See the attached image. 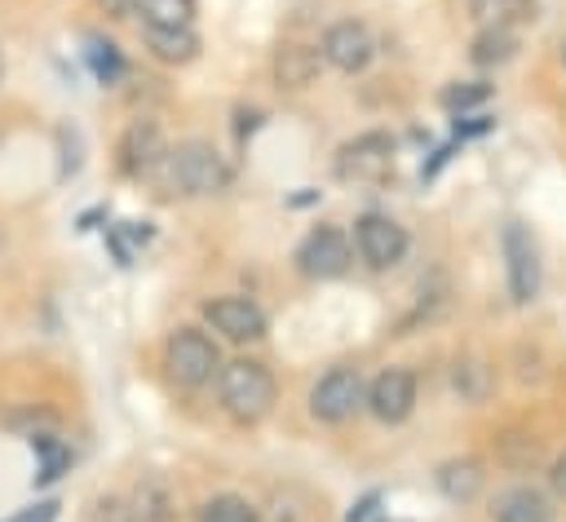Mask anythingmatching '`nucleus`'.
I'll return each instance as SVG.
<instances>
[{
    "label": "nucleus",
    "instance_id": "1",
    "mask_svg": "<svg viewBox=\"0 0 566 522\" xmlns=\"http://www.w3.org/2000/svg\"><path fill=\"white\" fill-rule=\"evenodd\" d=\"M150 177L168 190V195H217L230 186V164L226 155L212 146V142H181V146H168L164 159L150 168Z\"/></svg>",
    "mask_w": 566,
    "mask_h": 522
},
{
    "label": "nucleus",
    "instance_id": "2",
    "mask_svg": "<svg viewBox=\"0 0 566 522\" xmlns=\"http://www.w3.org/2000/svg\"><path fill=\"white\" fill-rule=\"evenodd\" d=\"M217 398L239 425H256L274 407V376L256 358H234L217 372Z\"/></svg>",
    "mask_w": 566,
    "mask_h": 522
},
{
    "label": "nucleus",
    "instance_id": "3",
    "mask_svg": "<svg viewBox=\"0 0 566 522\" xmlns=\"http://www.w3.org/2000/svg\"><path fill=\"white\" fill-rule=\"evenodd\" d=\"M164 367H168V376H172L177 385L199 389V385H208V380L221 372V354H217V345H212L208 332H199V327H177V332L168 336V345H164Z\"/></svg>",
    "mask_w": 566,
    "mask_h": 522
},
{
    "label": "nucleus",
    "instance_id": "4",
    "mask_svg": "<svg viewBox=\"0 0 566 522\" xmlns=\"http://www.w3.org/2000/svg\"><path fill=\"white\" fill-rule=\"evenodd\" d=\"M363 398H367V385H363L358 367H332L310 389V416L323 425H340L363 407Z\"/></svg>",
    "mask_w": 566,
    "mask_h": 522
},
{
    "label": "nucleus",
    "instance_id": "5",
    "mask_svg": "<svg viewBox=\"0 0 566 522\" xmlns=\"http://www.w3.org/2000/svg\"><path fill=\"white\" fill-rule=\"evenodd\" d=\"M504 274H509V296L513 305H531L539 296V248L522 221L504 226Z\"/></svg>",
    "mask_w": 566,
    "mask_h": 522
},
{
    "label": "nucleus",
    "instance_id": "6",
    "mask_svg": "<svg viewBox=\"0 0 566 522\" xmlns=\"http://www.w3.org/2000/svg\"><path fill=\"white\" fill-rule=\"evenodd\" d=\"M354 248H358V257H363L371 270H389V265H398V261L407 257L411 239H407V230H402L394 217L367 212V217L354 221Z\"/></svg>",
    "mask_w": 566,
    "mask_h": 522
},
{
    "label": "nucleus",
    "instance_id": "7",
    "mask_svg": "<svg viewBox=\"0 0 566 522\" xmlns=\"http://www.w3.org/2000/svg\"><path fill=\"white\" fill-rule=\"evenodd\" d=\"M349 261H354V248L336 226H314L296 248V270L305 279H340Z\"/></svg>",
    "mask_w": 566,
    "mask_h": 522
},
{
    "label": "nucleus",
    "instance_id": "8",
    "mask_svg": "<svg viewBox=\"0 0 566 522\" xmlns=\"http://www.w3.org/2000/svg\"><path fill=\"white\" fill-rule=\"evenodd\" d=\"M394 168V137L389 133H358L336 150V177L345 181H380Z\"/></svg>",
    "mask_w": 566,
    "mask_h": 522
},
{
    "label": "nucleus",
    "instance_id": "9",
    "mask_svg": "<svg viewBox=\"0 0 566 522\" xmlns=\"http://www.w3.org/2000/svg\"><path fill=\"white\" fill-rule=\"evenodd\" d=\"M367 411L385 425H402L411 411H416V376L407 367H385L371 376L367 385Z\"/></svg>",
    "mask_w": 566,
    "mask_h": 522
},
{
    "label": "nucleus",
    "instance_id": "10",
    "mask_svg": "<svg viewBox=\"0 0 566 522\" xmlns=\"http://www.w3.org/2000/svg\"><path fill=\"white\" fill-rule=\"evenodd\" d=\"M318 53H323L327 66H336V71H345V75H358V71L376 58V40H371V31H367L363 22L345 18V22H332V27L323 31Z\"/></svg>",
    "mask_w": 566,
    "mask_h": 522
},
{
    "label": "nucleus",
    "instance_id": "11",
    "mask_svg": "<svg viewBox=\"0 0 566 522\" xmlns=\"http://www.w3.org/2000/svg\"><path fill=\"white\" fill-rule=\"evenodd\" d=\"M203 319L226 336V341H261L265 336V310L248 296H212L203 305Z\"/></svg>",
    "mask_w": 566,
    "mask_h": 522
},
{
    "label": "nucleus",
    "instance_id": "12",
    "mask_svg": "<svg viewBox=\"0 0 566 522\" xmlns=\"http://www.w3.org/2000/svg\"><path fill=\"white\" fill-rule=\"evenodd\" d=\"M164 133H159V124L155 119H137L124 137H119V173H128V177H142V173H150L159 159H164Z\"/></svg>",
    "mask_w": 566,
    "mask_h": 522
},
{
    "label": "nucleus",
    "instance_id": "13",
    "mask_svg": "<svg viewBox=\"0 0 566 522\" xmlns=\"http://www.w3.org/2000/svg\"><path fill=\"white\" fill-rule=\"evenodd\" d=\"M491 522H553V500L539 491V487H509L495 495L491 504Z\"/></svg>",
    "mask_w": 566,
    "mask_h": 522
},
{
    "label": "nucleus",
    "instance_id": "14",
    "mask_svg": "<svg viewBox=\"0 0 566 522\" xmlns=\"http://www.w3.org/2000/svg\"><path fill=\"white\" fill-rule=\"evenodd\" d=\"M318 66H323V53L310 49V44H283L274 53V75H279L283 88H310Z\"/></svg>",
    "mask_w": 566,
    "mask_h": 522
},
{
    "label": "nucleus",
    "instance_id": "15",
    "mask_svg": "<svg viewBox=\"0 0 566 522\" xmlns=\"http://www.w3.org/2000/svg\"><path fill=\"white\" fill-rule=\"evenodd\" d=\"M146 49L168 62V66H181L199 53V35L190 27H146Z\"/></svg>",
    "mask_w": 566,
    "mask_h": 522
},
{
    "label": "nucleus",
    "instance_id": "16",
    "mask_svg": "<svg viewBox=\"0 0 566 522\" xmlns=\"http://www.w3.org/2000/svg\"><path fill=\"white\" fill-rule=\"evenodd\" d=\"M513 53H517V31H513V27H504V22L482 27V31L473 35V49H469L473 66H504Z\"/></svg>",
    "mask_w": 566,
    "mask_h": 522
},
{
    "label": "nucleus",
    "instance_id": "17",
    "mask_svg": "<svg viewBox=\"0 0 566 522\" xmlns=\"http://www.w3.org/2000/svg\"><path fill=\"white\" fill-rule=\"evenodd\" d=\"M438 491L447 495V500H473L478 491H482V469L473 464V460H447L442 469H438Z\"/></svg>",
    "mask_w": 566,
    "mask_h": 522
},
{
    "label": "nucleus",
    "instance_id": "18",
    "mask_svg": "<svg viewBox=\"0 0 566 522\" xmlns=\"http://www.w3.org/2000/svg\"><path fill=\"white\" fill-rule=\"evenodd\" d=\"M133 513H137V522H168V518H172V491H168V482H164V478L137 482V491H133Z\"/></svg>",
    "mask_w": 566,
    "mask_h": 522
},
{
    "label": "nucleus",
    "instance_id": "19",
    "mask_svg": "<svg viewBox=\"0 0 566 522\" xmlns=\"http://www.w3.org/2000/svg\"><path fill=\"white\" fill-rule=\"evenodd\" d=\"M133 13L146 27H190L195 22V0H133Z\"/></svg>",
    "mask_w": 566,
    "mask_h": 522
},
{
    "label": "nucleus",
    "instance_id": "20",
    "mask_svg": "<svg viewBox=\"0 0 566 522\" xmlns=\"http://www.w3.org/2000/svg\"><path fill=\"white\" fill-rule=\"evenodd\" d=\"M84 58H88V66H93V75H97L102 84H115V80L124 75V58H119V49H115L111 40H102V35H88Z\"/></svg>",
    "mask_w": 566,
    "mask_h": 522
},
{
    "label": "nucleus",
    "instance_id": "21",
    "mask_svg": "<svg viewBox=\"0 0 566 522\" xmlns=\"http://www.w3.org/2000/svg\"><path fill=\"white\" fill-rule=\"evenodd\" d=\"M473 13H478L486 27H491V22L513 27V22L535 18V0H473Z\"/></svg>",
    "mask_w": 566,
    "mask_h": 522
},
{
    "label": "nucleus",
    "instance_id": "22",
    "mask_svg": "<svg viewBox=\"0 0 566 522\" xmlns=\"http://www.w3.org/2000/svg\"><path fill=\"white\" fill-rule=\"evenodd\" d=\"M199 522H256V509L243 495H212L203 500Z\"/></svg>",
    "mask_w": 566,
    "mask_h": 522
},
{
    "label": "nucleus",
    "instance_id": "23",
    "mask_svg": "<svg viewBox=\"0 0 566 522\" xmlns=\"http://www.w3.org/2000/svg\"><path fill=\"white\" fill-rule=\"evenodd\" d=\"M35 456H40V469H35V482H57L71 464V451L57 442V438H31Z\"/></svg>",
    "mask_w": 566,
    "mask_h": 522
},
{
    "label": "nucleus",
    "instance_id": "24",
    "mask_svg": "<svg viewBox=\"0 0 566 522\" xmlns=\"http://www.w3.org/2000/svg\"><path fill=\"white\" fill-rule=\"evenodd\" d=\"M491 97V84H482V80H464V84H447L442 88V106L447 111H469V106H482Z\"/></svg>",
    "mask_w": 566,
    "mask_h": 522
},
{
    "label": "nucleus",
    "instance_id": "25",
    "mask_svg": "<svg viewBox=\"0 0 566 522\" xmlns=\"http://www.w3.org/2000/svg\"><path fill=\"white\" fill-rule=\"evenodd\" d=\"M486 385H491V372H486L478 358L455 363V389H460L469 403H482V398H486Z\"/></svg>",
    "mask_w": 566,
    "mask_h": 522
},
{
    "label": "nucleus",
    "instance_id": "26",
    "mask_svg": "<svg viewBox=\"0 0 566 522\" xmlns=\"http://www.w3.org/2000/svg\"><path fill=\"white\" fill-rule=\"evenodd\" d=\"M88 522H137V513H133V504H124L115 495H102V500H93Z\"/></svg>",
    "mask_w": 566,
    "mask_h": 522
},
{
    "label": "nucleus",
    "instance_id": "27",
    "mask_svg": "<svg viewBox=\"0 0 566 522\" xmlns=\"http://www.w3.org/2000/svg\"><path fill=\"white\" fill-rule=\"evenodd\" d=\"M53 513H57V504H53V500H44V504L22 509V513H18V518H9V522H53Z\"/></svg>",
    "mask_w": 566,
    "mask_h": 522
},
{
    "label": "nucleus",
    "instance_id": "28",
    "mask_svg": "<svg viewBox=\"0 0 566 522\" xmlns=\"http://www.w3.org/2000/svg\"><path fill=\"white\" fill-rule=\"evenodd\" d=\"M376 504H380V495L371 491V495H363L354 509H349V518L345 522H367V518H376Z\"/></svg>",
    "mask_w": 566,
    "mask_h": 522
},
{
    "label": "nucleus",
    "instance_id": "29",
    "mask_svg": "<svg viewBox=\"0 0 566 522\" xmlns=\"http://www.w3.org/2000/svg\"><path fill=\"white\" fill-rule=\"evenodd\" d=\"M548 487H553V495L566 500V451L553 460V469H548Z\"/></svg>",
    "mask_w": 566,
    "mask_h": 522
},
{
    "label": "nucleus",
    "instance_id": "30",
    "mask_svg": "<svg viewBox=\"0 0 566 522\" xmlns=\"http://www.w3.org/2000/svg\"><path fill=\"white\" fill-rule=\"evenodd\" d=\"M106 18H128L133 13V0H97Z\"/></svg>",
    "mask_w": 566,
    "mask_h": 522
},
{
    "label": "nucleus",
    "instance_id": "31",
    "mask_svg": "<svg viewBox=\"0 0 566 522\" xmlns=\"http://www.w3.org/2000/svg\"><path fill=\"white\" fill-rule=\"evenodd\" d=\"M562 62H566V40H562Z\"/></svg>",
    "mask_w": 566,
    "mask_h": 522
}]
</instances>
